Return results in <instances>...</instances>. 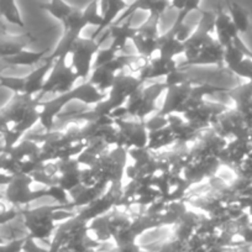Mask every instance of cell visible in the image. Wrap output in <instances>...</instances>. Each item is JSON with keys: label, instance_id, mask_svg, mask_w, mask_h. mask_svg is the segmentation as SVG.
<instances>
[{"label": "cell", "instance_id": "4fadbf2b", "mask_svg": "<svg viewBox=\"0 0 252 252\" xmlns=\"http://www.w3.org/2000/svg\"><path fill=\"white\" fill-rule=\"evenodd\" d=\"M46 51H41V52H32V51H26L23 50L20 52L15 53L13 56H9V57L1 58L3 62L8 66H35L40 61L45 60Z\"/></svg>", "mask_w": 252, "mask_h": 252}, {"label": "cell", "instance_id": "e0dca14e", "mask_svg": "<svg viewBox=\"0 0 252 252\" xmlns=\"http://www.w3.org/2000/svg\"><path fill=\"white\" fill-rule=\"evenodd\" d=\"M40 6L61 23L66 20L74 10L73 6L67 4L64 0H50L48 3H41Z\"/></svg>", "mask_w": 252, "mask_h": 252}, {"label": "cell", "instance_id": "d4e9b609", "mask_svg": "<svg viewBox=\"0 0 252 252\" xmlns=\"http://www.w3.org/2000/svg\"><path fill=\"white\" fill-rule=\"evenodd\" d=\"M200 13H202V18H200L195 30L199 31V32L212 35V32H215V19H217V14L208 10H200Z\"/></svg>", "mask_w": 252, "mask_h": 252}, {"label": "cell", "instance_id": "8992f818", "mask_svg": "<svg viewBox=\"0 0 252 252\" xmlns=\"http://www.w3.org/2000/svg\"><path fill=\"white\" fill-rule=\"evenodd\" d=\"M67 101L71 103L73 100H79L88 105H96L100 101L105 100V93L99 91L96 87H94L91 82L86 81L83 84L78 87H74L69 92L64 93Z\"/></svg>", "mask_w": 252, "mask_h": 252}, {"label": "cell", "instance_id": "d6986e66", "mask_svg": "<svg viewBox=\"0 0 252 252\" xmlns=\"http://www.w3.org/2000/svg\"><path fill=\"white\" fill-rule=\"evenodd\" d=\"M63 28H64V31L67 32L74 33L77 36H81L82 31L84 30V28L88 26L87 24L86 18L83 15V11L79 10V9L74 8V10L72 11L71 15L63 21Z\"/></svg>", "mask_w": 252, "mask_h": 252}, {"label": "cell", "instance_id": "30bf717a", "mask_svg": "<svg viewBox=\"0 0 252 252\" xmlns=\"http://www.w3.org/2000/svg\"><path fill=\"white\" fill-rule=\"evenodd\" d=\"M215 32H217V41L221 47H227L232 45V41L240 33L237 32L236 28L232 24L231 18L229 14L222 11L220 9L217 13V19H215Z\"/></svg>", "mask_w": 252, "mask_h": 252}, {"label": "cell", "instance_id": "cb8c5ba5", "mask_svg": "<svg viewBox=\"0 0 252 252\" xmlns=\"http://www.w3.org/2000/svg\"><path fill=\"white\" fill-rule=\"evenodd\" d=\"M200 1L202 0H169V6L176 9L178 14L187 18L192 11L200 10Z\"/></svg>", "mask_w": 252, "mask_h": 252}, {"label": "cell", "instance_id": "4dcf8cb0", "mask_svg": "<svg viewBox=\"0 0 252 252\" xmlns=\"http://www.w3.org/2000/svg\"><path fill=\"white\" fill-rule=\"evenodd\" d=\"M139 251V247L135 244L131 245H125V246H118L116 249H114L110 252H137Z\"/></svg>", "mask_w": 252, "mask_h": 252}, {"label": "cell", "instance_id": "f1b7e54d", "mask_svg": "<svg viewBox=\"0 0 252 252\" xmlns=\"http://www.w3.org/2000/svg\"><path fill=\"white\" fill-rule=\"evenodd\" d=\"M231 72L236 76L247 78L250 82H252V58L245 57L240 64H237L234 69H231Z\"/></svg>", "mask_w": 252, "mask_h": 252}, {"label": "cell", "instance_id": "1f68e13d", "mask_svg": "<svg viewBox=\"0 0 252 252\" xmlns=\"http://www.w3.org/2000/svg\"><path fill=\"white\" fill-rule=\"evenodd\" d=\"M225 1H226V4H227V3H230V1H229V0H225Z\"/></svg>", "mask_w": 252, "mask_h": 252}, {"label": "cell", "instance_id": "5b68a950", "mask_svg": "<svg viewBox=\"0 0 252 252\" xmlns=\"http://www.w3.org/2000/svg\"><path fill=\"white\" fill-rule=\"evenodd\" d=\"M177 67L176 60H166V58H151L146 61V64L141 67L140 71V77L141 82L144 83L147 79L159 78V77L168 76L171 72L176 71Z\"/></svg>", "mask_w": 252, "mask_h": 252}, {"label": "cell", "instance_id": "7402d4cb", "mask_svg": "<svg viewBox=\"0 0 252 252\" xmlns=\"http://www.w3.org/2000/svg\"><path fill=\"white\" fill-rule=\"evenodd\" d=\"M82 11H83V15L88 26H94V28L98 29L100 28L101 24H103V16L99 10V0H92L89 5Z\"/></svg>", "mask_w": 252, "mask_h": 252}, {"label": "cell", "instance_id": "7c38bea8", "mask_svg": "<svg viewBox=\"0 0 252 252\" xmlns=\"http://www.w3.org/2000/svg\"><path fill=\"white\" fill-rule=\"evenodd\" d=\"M158 41V57L166 60H174L176 56L186 52V46L183 42L177 40L172 33L167 31L164 35L157 38Z\"/></svg>", "mask_w": 252, "mask_h": 252}, {"label": "cell", "instance_id": "5bb4252c", "mask_svg": "<svg viewBox=\"0 0 252 252\" xmlns=\"http://www.w3.org/2000/svg\"><path fill=\"white\" fill-rule=\"evenodd\" d=\"M0 18L18 28H25L16 0H0Z\"/></svg>", "mask_w": 252, "mask_h": 252}, {"label": "cell", "instance_id": "8fae6325", "mask_svg": "<svg viewBox=\"0 0 252 252\" xmlns=\"http://www.w3.org/2000/svg\"><path fill=\"white\" fill-rule=\"evenodd\" d=\"M68 104L64 94H61L60 96L55 99H51V100L46 101V103L41 104L42 106V110L40 111V120L38 123L41 124L43 129L50 131L52 130V127L55 126L56 118H58L61 110L63 109V106Z\"/></svg>", "mask_w": 252, "mask_h": 252}, {"label": "cell", "instance_id": "9c48e42d", "mask_svg": "<svg viewBox=\"0 0 252 252\" xmlns=\"http://www.w3.org/2000/svg\"><path fill=\"white\" fill-rule=\"evenodd\" d=\"M109 36L113 38L110 47H113L116 52H121L125 50L126 45L131 41L137 33V28L131 25V18L124 21L123 24H113L108 29Z\"/></svg>", "mask_w": 252, "mask_h": 252}, {"label": "cell", "instance_id": "f546056e", "mask_svg": "<svg viewBox=\"0 0 252 252\" xmlns=\"http://www.w3.org/2000/svg\"><path fill=\"white\" fill-rule=\"evenodd\" d=\"M187 82H188L187 74L184 73V72H182L179 68H177L176 71L171 72L168 76H166V81H164V84H166L167 88H169V87L182 86V84L187 83Z\"/></svg>", "mask_w": 252, "mask_h": 252}, {"label": "cell", "instance_id": "7a4b0ae2", "mask_svg": "<svg viewBox=\"0 0 252 252\" xmlns=\"http://www.w3.org/2000/svg\"><path fill=\"white\" fill-rule=\"evenodd\" d=\"M101 45L103 43L99 42L98 40H93L91 37H79L74 42L73 48L71 51V67L76 72L78 78L87 81L88 77L91 76L92 71H93L94 58H95V55L98 53V51L100 50Z\"/></svg>", "mask_w": 252, "mask_h": 252}, {"label": "cell", "instance_id": "ffe728a7", "mask_svg": "<svg viewBox=\"0 0 252 252\" xmlns=\"http://www.w3.org/2000/svg\"><path fill=\"white\" fill-rule=\"evenodd\" d=\"M237 108H249L252 104V82L240 86L229 92Z\"/></svg>", "mask_w": 252, "mask_h": 252}, {"label": "cell", "instance_id": "484cf974", "mask_svg": "<svg viewBox=\"0 0 252 252\" xmlns=\"http://www.w3.org/2000/svg\"><path fill=\"white\" fill-rule=\"evenodd\" d=\"M47 190V197L52 198L53 200L58 203L60 205H69L68 204V192L66 189L62 188L60 184H52L46 188Z\"/></svg>", "mask_w": 252, "mask_h": 252}, {"label": "cell", "instance_id": "6da1fadb", "mask_svg": "<svg viewBox=\"0 0 252 252\" xmlns=\"http://www.w3.org/2000/svg\"><path fill=\"white\" fill-rule=\"evenodd\" d=\"M71 205V204H69ZM68 205H55V207L38 208L35 210H29L24 213L25 226L29 230V236L33 240H46L53 234L57 226L53 220V213Z\"/></svg>", "mask_w": 252, "mask_h": 252}, {"label": "cell", "instance_id": "4316f807", "mask_svg": "<svg viewBox=\"0 0 252 252\" xmlns=\"http://www.w3.org/2000/svg\"><path fill=\"white\" fill-rule=\"evenodd\" d=\"M116 56H118V52H116L113 47L100 48V50L98 51V53L95 55V58H94L93 69L105 66L109 62H111Z\"/></svg>", "mask_w": 252, "mask_h": 252}, {"label": "cell", "instance_id": "9a60e30c", "mask_svg": "<svg viewBox=\"0 0 252 252\" xmlns=\"http://www.w3.org/2000/svg\"><path fill=\"white\" fill-rule=\"evenodd\" d=\"M227 9H229V15L231 18L232 24L236 28L239 33H246L250 28V19L249 13L245 10L241 5L237 3H227Z\"/></svg>", "mask_w": 252, "mask_h": 252}, {"label": "cell", "instance_id": "3957f363", "mask_svg": "<svg viewBox=\"0 0 252 252\" xmlns=\"http://www.w3.org/2000/svg\"><path fill=\"white\" fill-rule=\"evenodd\" d=\"M67 58H58L53 62V66L48 73L42 93H60L64 94L74 88V83L78 76L71 66H67Z\"/></svg>", "mask_w": 252, "mask_h": 252}, {"label": "cell", "instance_id": "52a82bcc", "mask_svg": "<svg viewBox=\"0 0 252 252\" xmlns=\"http://www.w3.org/2000/svg\"><path fill=\"white\" fill-rule=\"evenodd\" d=\"M190 88L188 82L182 86L177 87H169L167 88V95L164 99L163 108H162L161 114L162 116H168L173 113H178L179 109L182 108L186 100L188 99L189 93H190Z\"/></svg>", "mask_w": 252, "mask_h": 252}, {"label": "cell", "instance_id": "ba28073f", "mask_svg": "<svg viewBox=\"0 0 252 252\" xmlns=\"http://www.w3.org/2000/svg\"><path fill=\"white\" fill-rule=\"evenodd\" d=\"M43 61L45 62H43L42 66L33 69L30 74L25 77V93H24L25 95L33 98L37 94L42 93L43 86H45L46 79H47V74L50 73L53 62H55V61H50L47 58H45Z\"/></svg>", "mask_w": 252, "mask_h": 252}, {"label": "cell", "instance_id": "83f0119b", "mask_svg": "<svg viewBox=\"0 0 252 252\" xmlns=\"http://www.w3.org/2000/svg\"><path fill=\"white\" fill-rule=\"evenodd\" d=\"M167 91V87L164 83H157L152 84V86L145 87V89H142V96L146 101H151V103H156L157 98H158L161 94H163Z\"/></svg>", "mask_w": 252, "mask_h": 252}, {"label": "cell", "instance_id": "ac0fdd59", "mask_svg": "<svg viewBox=\"0 0 252 252\" xmlns=\"http://www.w3.org/2000/svg\"><path fill=\"white\" fill-rule=\"evenodd\" d=\"M132 43L135 45L137 53L145 61H150L154 58V55L156 51H158V41L157 38L144 37V36L136 33L135 37L132 38Z\"/></svg>", "mask_w": 252, "mask_h": 252}, {"label": "cell", "instance_id": "2e32d148", "mask_svg": "<svg viewBox=\"0 0 252 252\" xmlns=\"http://www.w3.org/2000/svg\"><path fill=\"white\" fill-rule=\"evenodd\" d=\"M116 74L111 71L104 68V67H99V68H94L92 71L88 82H91L94 87H96L99 91L104 93L108 89H111Z\"/></svg>", "mask_w": 252, "mask_h": 252}, {"label": "cell", "instance_id": "44dd1931", "mask_svg": "<svg viewBox=\"0 0 252 252\" xmlns=\"http://www.w3.org/2000/svg\"><path fill=\"white\" fill-rule=\"evenodd\" d=\"M159 18L161 16L156 15V14H150L147 20L142 24L141 26L137 28V33L144 37H150V38H158V24H159Z\"/></svg>", "mask_w": 252, "mask_h": 252}, {"label": "cell", "instance_id": "603a6c76", "mask_svg": "<svg viewBox=\"0 0 252 252\" xmlns=\"http://www.w3.org/2000/svg\"><path fill=\"white\" fill-rule=\"evenodd\" d=\"M0 87H4L13 93L21 95L25 93V77L0 76Z\"/></svg>", "mask_w": 252, "mask_h": 252}, {"label": "cell", "instance_id": "277c9868", "mask_svg": "<svg viewBox=\"0 0 252 252\" xmlns=\"http://www.w3.org/2000/svg\"><path fill=\"white\" fill-rule=\"evenodd\" d=\"M31 176L28 174L18 173L13 176L11 181L9 182L5 190V198L9 203L14 205L18 204H29L36 199H40L42 197H47V190L41 189V190H31Z\"/></svg>", "mask_w": 252, "mask_h": 252}]
</instances>
